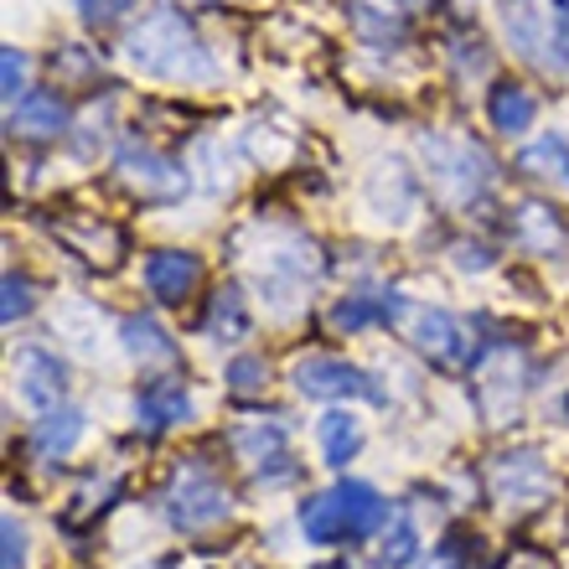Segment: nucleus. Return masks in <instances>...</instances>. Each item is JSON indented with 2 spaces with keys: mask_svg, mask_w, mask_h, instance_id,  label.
I'll return each instance as SVG.
<instances>
[{
  "mask_svg": "<svg viewBox=\"0 0 569 569\" xmlns=\"http://www.w3.org/2000/svg\"><path fill=\"white\" fill-rule=\"evenodd\" d=\"M124 58L150 78H208V52L197 42V31L181 21V11H171V6H156L130 31Z\"/></svg>",
  "mask_w": 569,
  "mask_h": 569,
  "instance_id": "obj_1",
  "label": "nucleus"
},
{
  "mask_svg": "<svg viewBox=\"0 0 569 569\" xmlns=\"http://www.w3.org/2000/svg\"><path fill=\"white\" fill-rule=\"evenodd\" d=\"M383 518H389V502H383L368 481H337L331 492L311 497V502L300 508V533L311 543L368 539Z\"/></svg>",
  "mask_w": 569,
  "mask_h": 569,
  "instance_id": "obj_2",
  "label": "nucleus"
},
{
  "mask_svg": "<svg viewBox=\"0 0 569 569\" xmlns=\"http://www.w3.org/2000/svg\"><path fill=\"white\" fill-rule=\"evenodd\" d=\"M512 52L543 73L569 68V0H508L502 6Z\"/></svg>",
  "mask_w": 569,
  "mask_h": 569,
  "instance_id": "obj_3",
  "label": "nucleus"
},
{
  "mask_svg": "<svg viewBox=\"0 0 569 569\" xmlns=\"http://www.w3.org/2000/svg\"><path fill=\"white\" fill-rule=\"evenodd\" d=\"M393 321L405 327L409 347H415V352H425V358H430L435 368H446V373H461V368H471V358H477V342H471V331H466L450 311L393 300Z\"/></svg>",
  "mask_w": 569,
  "mask_h": 569,
  "instance_id": "obj_4",
  "label": "nucleus"
},
{
  "mask_svg": "<svg viewBox=\"0 0 569 569\" xmlns=\"http://www.w3.org/2000/svg\"><path fill=\"white\" fill-rule=\"evenodd\" d=\"M425 166H430V181L450 202H471V197L487 192L492 181V161L481 156V146L471 140H450V136H425Z\"/></svg>",
  "mask_w": 569,
  "mask_h": 569,
  "instance_id": "obj_5",
  "label": "nucleus"
},
{
  "mask_svg": "<svg viewBox=\"0 0 569 569\" xmlns=\"http://www.w3.org/2000/svg\"><path fill=\"white\" fill-rule=\"evenodd\" d=\"M228 512H233V497H228V487L212 477V471H202V466L177 471L171 492H166V518H171L181 533H202V528L223 523Z\"/></svg>",
  "mask_w": 569,
  "mask_h": 569,
  "instance_id": "obj_6",
  "label": "nucleus"
},
{
  "mask_svg": "<svg viewBox=\"0 0 569 569\" xmlns=\"http://www.w3.org/2000/svg\"><path fill=\"white\" fill-rule=\"evenodd\" d=\"M487 487L502 508H539L555 477H549V466L533 456V450H508V456H497L492 471H487Z\"/></svg>",
  "mask_w": 569,
  "mask_h": 569,
  "instance_id": "obj_7",
  "label": "nucleus"
},
{
  "mask_svg": "<svg viewBox=\"0 0 569 569\" xmlns=\"http://www.w3.org/2000/svg\"><path fill=\"white\" fill-rule=\"evenodd\" d=\"M296 389L306 399H383V389H378L373 378L342 358H300Z\"/></svg>",
  "mask_w": 569,
  "mask_h": 569,
  "instance_id": "obj_8",
  "label": "nucleus"
},
{
  "mask_svg": "<svg viewBox=\"0 0 569 569\" xmlns=\"http://www.w3.org/2000/svg\"><path fill=\"white\" fill-rule=\"evenodd\" d=\"M120 181L140 197V202H177V197L187 192V171H181L177 161L156 156V150H146V146L120 150Z\"/></svg>",
  "mask_w": 569,
  "mask_h": 569,
  "instance_id": "obj_9",
  "label": "nucleus"
},
{
  "mask_svg": "<svg viewBox=\"0 0 569 569\" xmlns=\"http://www.w3.org/2000/svg\"><path fill=\"white\" fill-rule=\"evenodd\" d=\"M518 393H523V358L497 347L492 358L477 368V405L487 415V425H502L518 409Z\"/></svg>",
  "mask_w": 569,
  "mask_h": 569,
  "instance_id": "obj_10",
  "label": "nucleus"
},
{
  "mask_svg": "<svg viewBox=\"0 0 569 569\" xmlns=\"http://www.w3.org/2000/svg\"><path fill=\"white\" fill-rule=\"evenodd\" d=\"M16 378H21V399L31 409H52L68 389V378H62V362L42 347H21L16 352Z\"/></svg>",
  "mask_w": 569,
  "mask_h": 569,
  "instance_id": "obj_11",
  "label": "nucleus"
},
{
  "mask_svg": "<svg viewBox=\"0 0 569 569\" xmlns=\"http://www.w3.org/2000/svg\"><path fill=\"white\" fill-rule=\"evenodd\" d=\"M197 280H202V259H197V254H177V249H161V254L146 259V284H150V296L166 300V306H177V300L192 296Z\"/></svg>",
  "mask_w": 569,
  "mask_h": 569,
  "instance_id": "obj_12",
  "label": "nucleus"
},
{
  "mask_svg": "<svg viewBox=\"0 0 569 569\" xmlns=\"http://www.w3.org/2000/svg\"><path fill=\"white\" fill-rule=\"evenodd\" d=\"M233 450L249 471H270V477H290V450H284V430L280 425H243L233 430Z\"/></svg>",
  "mask_w": 569,
  "mask_h": 569,
  "instance_id": "obj_13",
  "label": "nucleus"
},
{
  "mask_svg": "<svg viewBox=\"0 0 569 569\" xmlns=\"http://www.w3.org/2000/svg\"><path fill=\"white\" fill-rule=\"evenodd\" d=\"M11 130L16 136H27V140H52V136L68 130V109H62L58 93L31 89L11 104Z\"/></svg>",
  "mask_w": 569,
  "mask_h": 569,
  "instance_id": "obj_14",
  "label": "nucleus"
},
{
  "mask_svg": "<svg viewBox=\"0 0 569 569\" xmlns=\"http://www.w3.org/2000/svg\"><path fill=\"white\" fill-rule=\"evenodd\" d=\"M518 171H523V177H533L539 187H549V192L569 197V140L539 136L533 146H523V156H518Z\"/></svg>",
  "mask_w": 569,
  "mask_h": 569,
  "instance_id": "obj_15",
  "label": "nucleus"
},
{
  "mask_svg": "<svg viewBox=\"0 0 569 569\" xmlns=\"http://www.w3.org/2000/svg\"><path fill=\"white\" fill-rule=\"evenodd\" d=\"M136 415H140L146 430H166V425H181L187 415H192V399H187V389H181V378H156V383L140 389Z\"/></svg>",
  "mask_w": 569,
  "mask_h": 569,
  "instance_id": "obj_16",
  "label": "nucleus"
},
{
  "mask_svg": "<svg viewBox=\"0 0 569 569\" xmlns=\"http://www.w3.org/2000/svg\"><path fill=\"white\" fill-rule=\"evenodd\" d=\"M78 440H83V409H47L31 430V446L42 456H68Z\"/></svg>",
  "mask_w": 569,
  "mask_h": 569,
  "instance_id": "obj_17",
  "label": "nucleus"
},
{
  "mask_svg": "<svg viewBox=\"0 0 569 569\" xmlns=\"http://www.w3.org/2000/svg\"><path fill=\"white\" fill-rule=\"evenodd\" d=\"M487 109H492V130H502V136H523L528 124H533V114H539L533 93L518 89V83H497Z\"/></svg>",
  "mask_w": 569,
  "mask_h": 569,
  "instance_id": "obj_18",
  "label": "nucleus"
},
{
  "mask_svg": "<svg viewBox=\"0 0 569 569\" xmlns=\"http://www.w3.org/2000/svg\"><path fill=\"white\" fill-rule=\"evenodd\" d=\"M120 337H124V352L140 358V362H171L177 358V342H171L150 316H130V321L120 327Z\"/></svg>",
  "mask_w": 569,
  "mask_h": 569,
  "instance_id": "obj_19",
  "label": "nucleus"
},
{
  "mask_svg": "<svg viewBox=\"0 0 569 569\" xmlns=\"http://www.w3.org/2000/svg\"><path fill=\"white\" fill-rule=\"evenodd\" d=\"M518 243H523L528 254H555L559 243H565V228L555 223V212L539 208V202H528V208H518Z\"/></svg>",
  "mask_w": 569,
  "mask_h": 569,
  "instance_id": "obj_20",
  "label": "nucleus"
},
{
  "mask_svg": "<svg viewBox=\"0 0 569 569\" xmlns=\"http://www.w3.org/2000/svg\"><path fill=\"white\" fill-rule=\"evenodd\" d=\"M321 450H327V466H347L352 456L362 450V425L358 415H347V409H331L327 420H321Z\"/></svg>",
  "mask_w": 569,
  "mask_h": 569,
  "instance_id": "obj_21",
  "label": "nucleus"
},
{
  "mask_svg": "<svg viewBox=\"0 0 569 569\" xmlns=\"http://www.w3.org/2000/svg\"><path fill=\"white\" fill-rule=\"evenodd\" d=\"M208 337L212 342H239V337H249V306H243L239 290H218V296H212Z\"/></svg>",
  "mask_w": 569,
  "mask_h": 569,
  "instance_id": "obj_22",
  "label": "nucleus"
},
{
  "mask_svg": "<svg viewBox=\"0 0 569 569\" xmlns=\"http://www.w3.org/2000/svg\"><path fill=\"white\" fill-rule=\"evenodd\" d=\"M378 316H389L393 321V300H373V296H347L337 311H331V327L337 331H362L368 321H378Z\"/></svg>",
  "mask_w": 569,
  "mask_h": 569,
  "instance_id": "obj_23",
  "label": "nucleus"
},
{
  "mask_svg": "<svg viewBox=\"0 0 569 569\" xmlns=\"http://www.w3.org/2000/svg\"><path fill=\"white\" fill-rule=\"evenodd\" d=\"M409 559H415V528H409V518H399V523H393V533L383 539V549H378V565H383V569H405Z\"/></svg>",
  "mask_w": 569,
  "mask_h": 569,
  "instance_id": "obj_24",
  "label": "nucleus"
},
{
  "mask_svg": "<svg viewBox=\"0 0 569 569\" xmlns=\"http://www.w3.org/2000/svg\"><path fill=\"white\" fill-rule=\"evenodd\" d=\"M264 383H270L264 358H233V362H228V389H233V393H259Z\"/></svg>",
  "mask_w": 569,
  "mask_h": 569,
  "instance_id": "obj_25",
  "label": "nucleus"
},
{
  "mask_svg": "<svg viewBox=\"0 0 569 569\" xmlns=\"http://www.w3.org/2000/svg\"><path fill=\"white\" fill-rule=\"evenodd\" d=\"M0 83H6V104H16V99H21V89H27V58H21L16 47H6V52H0Z\"/></svg>",
  "mask_w": 569,
  "mask_h": 569,
  "instance_id": "obj_26",
  "label": "nucleus"
},
{
  "mask_svg": "<svg viewBox=\"0 0 569 569\" xmlns=\"http://www.w3.org/2000/svg\"><path fill=\"white\" fill-rule=\"evenodd\" d=\"M130 6H136V0H78V11H83L89 27H114Z\"/></svg>",
  "mask_w": 569,
  "mask_h": 569,
  "instance_id": "obj_27",
  "label": "nucleus"
},
{
  "mask_svg": "<svg viewBox=\"0 0 569 569\" xmlns=\"http://www.w3.org/2000/svg\"><path fill=\"white\" fill-rule=\"evenodd\" d=\"M27 311H31V284H27V280H16V274H6V306H0L6 327H11V321H21Z\"/></svg>",
  "mask_w": 569,
  "mask_h": 569,
  "instance_id": "obj_28",
  "label": "nucleus"
},
{
  "mask_svg": "<svg viewBox=\"0 0 569 569\" xmlns=\"http://www.w3.org/2000/svg\"><path fill=\"white\" fill-rule=\"evenodd\" d=\"M0 533H6V565H0V569H21V565H27V533H21V523H16V518H6V523H0Z\"/></svg>",
  "mask_w": 569,
  "mask_h": 569,
  "instance_id": "obj_29",
  "label": "nucleus"
},
{
  "mask_svg": "<svg viewBox=\"0 0 569 569\" xmlns=\"http://www.w3.org/2000/svg\"><path fill=\"white\" fill-rule=\"evenodd\" d=\"M456 264H461V270H487L492 259L481 254V249H466V243H461V249H456Z\"/></svg>",
  "mask_w": 569,
  "mask_h": 569,
  "instance_id": "obj_30",
  "label": "nucleus"
},
{
  "mask_svg": "<svg viewBox=\"0 0 569 569\" xmlns=\"http://www.w3.org/2000/svg\"><path fill=\"white\" fill-rule=\"evenodd\" d=\"M389 6H405V11H409V6H425V0H389Z\"/></svg>",
  "mask_w": 569,
  "mask_h": 569,
  "instance_id": "obj_31",
  "label": "nucleus"
},
{
  "mask_svg": "<svg viewBox=\"0 0 569 569\" xmlns=\"http://www.w3.org/2000/svg\"><path fill=\"white\" fill-rule=\"evenodd\" d=\"M146 569H171V565H166V559H156V565H146Z\"/></svg>",
  "mask_w": 569,
  "mask_h": 569,
  "instance_id": "obj_32",
  "label": "nucleus"
}]
</instances>
